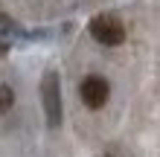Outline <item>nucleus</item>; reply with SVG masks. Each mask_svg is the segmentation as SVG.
I'll return each mask as SVG.
<instances>
[{"label":"nucleus","instance_id":"1","mask_svg":"<svg viewBox=\"0 0 160 157\" xmlns=\"http://www.w3.org/2000/svg\"><path fill=\"white\" fill-rule=\"evenodd\" d=\"M90 35L105 47H117L125 41V26L117 15H96L90 21Z\"/></svg>","mask_w":160,"mask_h":157},{"label":"nucleus","instance_id":"2","mask_svg":"<svg viewBox=\"0 0 160 157\" xmlns=\"http://www.w3.org/2000/svg\"><path fill=\"white\" fill-rule=\"evenodd\" d=\"M41 96H44V110H47V122L50 128L61 125V87H58V73L50 70L41 81Z\"/></svg>","mask_w":160,"mask_h":157},{"label":"nucleus","instance_id":"3","mask_svg":"<svg viewBox=\"0 0 160 157\" xmlns=\"http://www.w3.org/2000/svg\"><path fill=\"white\" fill-rule=\"evenodd\" d=\"M79 93H82V102L88 108H102L108 102V96H111V87H108V81L102 76H88L82 81Z\"/></svg>","mask_w":160,"mask_h":157},{"label":"nucleus","instance_id":"4","mask_svg":"<svg viewBox=\"0 0 160 157\" xmlns=\"http://www.w3.org/2000/svg\"><path fill=\"white\" fill-rule=\"evenodd\" d=\"M15 102V93H12V87H6V85H0V114L3 110H9Z\"/></svg>","mask_w":160,"mask_h":157},{"label":"nucleus","instance_id":"5","mask_svg":"<svg viewBox=\"0 0 160 157\" xmlns=\"http://www.w3.org/2000/svg\"><path fill=\"white\" fill-rule=\"evenodd\" d=\"M6 50H9V44H3V41H0V55H6Z\"/></svg>","mask_w":160,"mask_h":157}]
</instances>
